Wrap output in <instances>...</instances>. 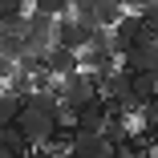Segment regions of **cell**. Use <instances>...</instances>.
I'll list each match as a JSON object with an SVG mask.
<instances>
[{
	"label": "cell",
	"mask_w": 158,
	"mask_h": 158,
	"mask_svg": "<svg viewBox=\"0 0 158 158\" xmlns=\"http://www.w3.org/2000/svg\"><path fill=\"white\" fill-rule=\"evenodd\" d=\"M61 85H57V102L65 106L69 114H77L85 102H93L98 98V85H93V77L85 73V69H77V73H69V77H57Z\"/></svg>",
	"instance_id": "obj_1"
},
{
	"label": "cell",
	"mask_w": 158,
	"mask_h": 158,
	"mask_svg": "<svg viewBox=\"0 0 158 158\" xmlns=\"http://www.w3.org/2000/svg\"><path fill=\"white\" fill-rule=\"evenodd\" d=\"M93 37H98V28L85 24V20H73V16L53 20V45L69 49V53H81L85 45H93Z\"/></svg>",
	"instance_id": "obj_2"
},
{
	"label": "cell",
	"mask_w": 158,
	"mask_h": 158,
	"mask_svg": "<svg viewBox=\"0 0 158 158\" xmlns=\"http://www.w3.org/2000/svg\"><path fill=\"white\" fill-rule=\"evenodd\" d=\"M122 69H130V73H158V41L142 37L130 53L122 57Z\"/></svg>",
	"instance_id": "obj_3"
},
{
	"label": "cell",
	"mask_w": 158,
	"mask_h": 158,
	"mask_svg": "<svg viewBox=\"0 0 158 158\" xmlns=\"http://www.w3.org/2000/svg\"><path fill=\"white\" fill-rule=\"evenodd\" d=\"M106 118H110V102H106V98H93V102H85V106L73 114V130H77V134H102Z\"/></svg>",
	"instance_id": "obj_4"
},
{
	"label": "cell",
	"mask_w": 158,
	"mask_h": 158,
	"mask_svg": "<svg viewBox=\"0 0 158 158\" xmlns=\"http://www.w3.org/2000/svg\"><path fill=\"white\" fill-rule=\"evenodd\" d=\"M65 154H69V158H110V142H106L102 134H77Z\"/></svg>",
	"instance_id": "obj_5"
},
{
	"label": "cell",
	"mask_w": 158,
	"mask_h": 158,
	"mask_svg": "<svg viewBox=\"0 0 158 158\" xmlns=\"http://www.w3.org/2000/svg\"><path fill=\"white\" fill-rule=\"evenodd\" d=\"M41 65H45L53 77H69V73H77V69H81V65H77V53L61 49V45H53V49L41 57Z\"/></svg>",
	"instance_id": "obj_6"
},
{
	"label": "cell",
	"mask_w": 158,
	"mask_h": 158,
	"mask_svg": "<svg viewBox=\"0 0 158 158\" xmlns=\"http://www.w3.org/2000/svg\"><path fill=\"white\" fill-rule=\"evenodd\" d=\"M102 138H106L110 146L126 142V138H130V118H126V114H118V110L110 106V118H106V126H102Z\"/></svg>",
	"instance_id": "obj_7"
},
{
	"label": "cell",
	"mask_w": 158,
	"mask_h": 158,
	"mask_svg": "<svg viewBox=\"0 0 158 158\" xmlns=\"http://www.w3.org/2000/svg\"><path fill=\"white\" fill-rule=\"evenodd\" d=\"M20 110H24V98H16V93H8V89H0V130L16 126Z\"/></svg>",
	"instance_id": "obj_8"
},
{
	"label": "cell",
	"mask_w": 158,
	"mask_h": 158,
	"mask_svg": "<svg viewBox=\"0 0 158 158\" xmlns=\"http://www.w3.org/2000/svg\"><path fill=\"white\" fill-rule=\"evenodd\" d=\"M33 12L49 16V20H61V16H73V0H33Z\"/></svg>",
	"instance_id": "obj_9"
},
{
	"label": "cell",
	"mask_w": 158,
	"mask_h": 158,
	"mask_svg": "<svg viewBox=\"0 0 158 158\" xmlns=\"http://www.w3.org/2000/svg\"><path fill=\"white\" fill-rule=\"evenodd\" d=\"M73 138H77V130H73V126H57V130L49 134V142H45V150H53V154H65V150L73 146Z\"/></svg>",
	"instance_id": "obj_10"
},
{
	"label": "cell",
	"mask_w": 158,
	"mask_h": 158,
	"mask_svg": "<svg viewBox=\"0 0 158 158\" xmlns=\"http://www.w3.org/2000/svg\"><path fill=\"white\" fill-rule=\"evenodd\" d=\"M4 85H8V93H16V98H28V93H33V73L12 69V77H8Z\"/></svg>",
	"instance_id": "obj_11"
},
{
	"label": "cell",
	"mask_w": 158,
	"mask_h": 158,
	"mask_svg": "<svg viewBox=\"0 0 158 158\" xmlns=\"http://www.w3.org/2000/svg\"><path fill=\"white\" fill-rule=\"evenodd\" d=\"M12 69H16V65H12V61H8L4 53H0V85H4V81L12 77Z\"/></svg>",
	"instance_id": "obj_12"
},
{
	"label": "cell",
	"mask_w": 158,
	"mask_h": 158,
	"mask_svg": "<svg viewBox=\"0 0 158 158\" xmlns=\"http://www.w3.org/2000/svg\"><path fill=\"white\" fill-rule=\"evenodd\" d=\"M146 114H150V118L158 122V93H154V98H150V106H146Z\"/></svg>",
	"instance_id": "obj_13"
},
{
	"label": "cell",
	"mask_w": 158,
	"mask_h": 158,
	"mask_svg": "<svg viewBox=\"0 0 158 158\" xmlns=\"http://www.w3.org/2000/svg\"><path fill=\"white\" fill-rule=\"evenodd\" d=\"M0 158H8V154H4V146H0Z\"/></svg>",
	"instance_id": "obj_14"
},
{
	"label": "cell",
	"mask_w": 158,
	"mask_h": 158,
	"mask_svg": "<svg viewBox=\"0 0 158 158\" xmlns=\"http://www.w3.org/2000/svg\"><path fill=\"white\" fill-rule=\"evenodd\" d=\"M110 4H122V0H110Z\"/></svg>",
	"instance_id": "obj_15"
},
{
	"label": "cell",
	"mask_w": 158,
	"mask_h": 158,
	"mask_svg": "<svg viewBox=\"0 0 158 158\" xmlns=\"http://www.w3.org/2000/svg\"><path fill=\"white\" fill-rule=\"evenodd\" d=\"M24 4H33V0H24Z\"/></svg>",
	"instance_id": "obj_16"
}]
</instances>
